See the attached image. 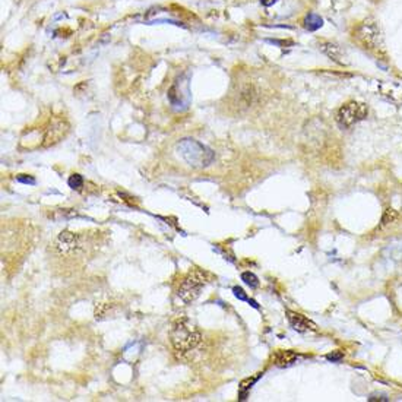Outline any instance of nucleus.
Instances as JSON below:
<instances>
[{"instance_id": "nucleus-6", "label": "nucleus", "mask_w": 402, "mask_h": 402, "mask_svg": "<svg viewBox=\"0 0 402 402\" xmlns=\"http://www.w3.org/2000/svg\"><path fill=\"white\" fill-rule=\"evenodd\" d=\"M78 247H79V239L76 234H73L70 231L60 233L56 239V249L63 255H69V253L75 252Z\"/></svg>"}, {"instance_id": "nucleus-7", "label": "nucleus", "mask_w": 402, "mask_h": 402, "mask_svg": "<svg viewBox=\"0 0 402 402\" xmlns=\"http://www.w3.org/2000/svg\"><path fill=\"white\" fill-rule=\"evenodd\" d=\"M287 317H288V322H290L291 328L297 332H307V331H314L316 329V325L310 322L307 317H304L303 314L295 312H287Z\"/></svg>"}, {"instance_id": "nucleus-19", "label": "nucleus", "mask_w": 402, "mask_h": 402, "mask_svg": "<svg viewBox=\"0 0 402 402\" xmlns=\"http://www.w3.org/2000/svg\"><path fill=\"white\" fill-rule=\"evenodd\" d=\"M18 181H21V183H26V184H28V183H29V184H35V180L32 179V177H29V176L26 177L25 174L19 176V177H18Z\"/></svg>"}, {"instance_id": "nucleus-17", "label": "nucleus", "mask_w": 402, "mask_h": 402, "mask_svg": "<svg viewBox=\"0 0 402 402\" xmlns=\"http://www.w3.org/2000/svg\"><path fill=\"white\" fill-rule=\"evenodd\" d=\"M233 291H234V295H236L237 298H240V300H245V301H249V300H250V298H249V297L246 295V292L242 290L240 287H234V288H233Z\"/></svg>"}, {"instance_id": "nucleus-20", "label": "nucleus", "mask_w": 402, "mask_h": 402, "mask_svg": "<svg viewBox=\"0 0 402 402\" xmlns=\"http://www.w3.org/2000/svg\"><path fill=\"white\" fill-rule=\"evenodd\" d=\"M326 358H328V360H331V361H338V360H341V358H342V354H341V353H335V354H328V356H326Z\"/></svg>"}, {"instance_id": "nucleus-10", "label": "nucleus", "mask_w": 402, "mask_h": 402, "mask_svg": "<svg viewBox=\"0 0 402 402\" xmlns=\"http://www.w3.org/2000/svg\"><path fill=\"white\" fill-rule=\"evenodd\" d=\"M67 132V125L65 122H56L54 125H51V128L47 131L45 134V143L44 145H50L57 142L62 136H65Z\"/></svg>"}, {"instance_id": "nucleus-1", "label": "nucleus", "mask_w": 402, "mask_h": 402, "mask_svg": "<svg viewBox=\"0 0 402 402\" xmlns=\"http://www.w3.org/2000/svg\"><path fill=\"white\" fill-rule=\"evenodd\" d=\"M171 344L177 357H183L195 350L202 341L201 332L187 320H177L171 329Z\"/></svg>"}, {"instance_id": "nucleus-9", "label": "nucleus", "mask_w": 402, "mask_h": 402, "mask_svg": "<svg viewBox=\"0 0 402 402\" xmlns=\"http://www.w3.org/2000/svg\"><path fill=\"white\" fill-rule=\"evenodd\" d=\"M320 50H322L328 57H331L334 62H336V63H339V65H345V63H347V62L344 60V53H342L341 47L338 44H335V43L325 41V43L320 44Z\"/></svg>"}, {"instance_id": "nucleus-21", "label": "nucleus", "mask_w": 402, "mask_h": 402, "mask_svg": "<svg viewBox=\"0 0 402 402\" xmlns=\"http://www.w3.org/2000/svg\"><path fill=\"white\" fill-rule=\"evenodd\" d=\"M278 0H261V3L264 4V6H272L273 3H276Z\"/></svg>"}, {"instance_id": "nucleus-18", "label": "nucleus", "mask_w": 402, "mask_h": 402, "mask_svg": "<svg viewBox=\"0 0 402 402\" xmlns=\"http://www.w3.org/2000/svg\"><path fill=\"white\" fill-rule=\"evenodd\" d=\"M369 401H370V402H375V401L388 402L389 400L386 398V395H382V394H375V395H372V397L369 398Z\"/></svg>"}, {"instance_id": "nucleus-5", "label": "nucleus", "mask_w": 402, "mask_h": 402, "mask_svg": "<svg viewBox=\"0 0 402 402\" xmlns=\"http://www.w3.org/2000/svg\"><path fill=\"white\" fill-rule=\"evenodd\" d=\"M356 38L358 40L360 44H363L367 48H373L379 44L380 38V29L379 26L376 25L375 21L369 19V21H364L358 25V28L356 29Z\"/></svg>"}, {"instance_id": "nucleus-12", "label": "nucleus", "mask_w": 402, "mask_h": 402, "mask_svg": "<svg viewBox=\"0 0 402 402\" xmlns=\"http://www.w3.org/2000/svg\"><path fill=\"white\" fill-rule=\"evenodd\" d=\"M304 28L307 29V31H317L319 28H322V25H323V19L319 16V15H316V13H309L306 18H304Z\"/></svg>"}, {"instance_id": "nucleus-14", "label": "nucleus", "mask_w": 402, "mask_h": 402, "mask_svg": "<svg viewBox=\"0 0 402 402\" xmlns=\"http://www.w3.org/2000/svg\"><path fill=\"white\" fill-rule=\"evenodd\" d=\"M67 184H69V187L73 189V190H81L82 186H84V179H82V176H79V174H72V176L69 177V180H67Z\"/></svg>"}, {"instance_id": "nucleus-8", "label": "nucleus", "mask_w": 402, "mask_h": 402, "mask_svg": "<svg viewBox=\"0 0 402 402\" xmlns=\"http://www.w3.org/2000/svg\"><path fill=\"white\" fill-rule=\"evenodd\" d=\"M379 91L388 100L402 104V85L400 84H380Z\"/></svg>"}, {"instance_id": "nucleus-2", "label": "nucleus", "mask_w": 402, "mask_h": 402, "mask_svg": "<svg viewBox=\"0 0 402 402\" xmlns=\"http://www.w3.org/2000/svg\"><path fill=\"white\" fill-rule=\"evenodd\" d=\"M177 154H179L190 167L195 168H205L211 165L215 159V154L212 149L205 146L203 143L195 139H181L177 143Z\"/></svg>"}, {"instance_id": "nucleus-4", "label": "nucleus", "mask_w": 402, "mask_h": 402, "mask_svg": "<svg viewBox=\"0 0 402 402\" xmlns=\"http://www.w3.org/2000/svg\"><path fill=\"white\" fill-rule=\"evenodd\" d=\"M367 113H369V109H367L366 104L351 101V103L342 106L338 110L336 122H338V125H339L341 129H350L356 123L361 122L363 119H366L367 117Z\"/></svg>"}, {"instance_id": "nucleus-3", "label": "nucleus", "mask_w": 402, "mask_h": 402, "mask_svg": "<svg viewBox=\"0 0 402 402\" xmlns=\"http://www.w3.org/2000/svg\"><path fill=\"white\" fill-rule=\"evenodd\" d=\"M205 284H206V273L202 270H198V269L192 270L180 284L179 298L186 304L192 303L193 300H196L199 297Z\"/></svg>"}, {"instance_id": "nucleus-11", "label": "nucleus", "mask_w": 402, "mask_h": 402, "mask_svg": "<svg viewBox=\"0 0 402 402\" xmlns=\"http://www.w3.org/2000/svg\"><path fill=\"white\" fill-rule=\"evenodd\" d=\"M298 358V354L295 351H291V350H279L275 353L273 356V363L278 366V367H288L292 366Z\"/></svg>"}, {"instance_id": "nucleus-15", "label": "nucleus", "mask_w": 402, "mask_h": 402, "mask_svg": "<svg viewBox=\"0 0 402 402\" xmlns=\"http://www.w3.org/2000/svg\"><path fill=\"white\" fill-rule=\"evenodd\" d=\"M261 376V375H259ZM259 376H256V378H252V379H246L242 382V385H240V391H242V398L240 400H246L245 397H246L247 391L255 385V382L259 379Z\"/></svg>"}, {"instance_id": "nucleus-16", "label": "nucleus", "mask_w": 402, "mask_h": 402, "mask_svg": "<svg viewBox=\"0 0 402 402\" xmlns=\"http://www.w3.org/2000/svg\"><path fill=\"white\" fill-rule=\"evenodd\" d=\"M397 218H398V212H397V211H394V209H386V211H385V214H383L382 223L386 225V224L394 223Z\"/></svg>"}, {"instance_id": "nucleus-13", "label": "nucleus", "mask_w": 402, "mask_h": 402, "mask_svg": "<svg viewBox=\"0 0 402 402\" xmlns=\"http://www.w3.org/2000/svg\"><path fill=\"white\" fill-rule=\"evenodd\" d=\"M242 281H245V284H247L250 288H256L259 287V279L255 273L252 272H243L242 273Z\"/></svg>"}]
</instances>
